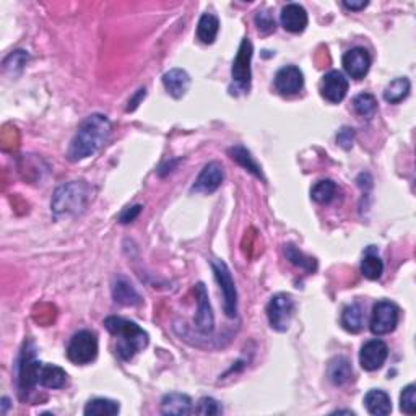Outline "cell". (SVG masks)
I'll list each match as a JSON object with an SVG mask.
<instances>
[{
  "label": "cell",
  "instance_id": "cell-5",
  "mask_svg": "<svg viewBox=\"0 0 416 416\" xmlns=\"http://www.w3.org/2000/svg\"><path fill=\"white\" fill-rule=\"evenodd\" d=\"M98 356V338L93 332L80 330L70 338L67 346V358L73 364H90Z\"/></svg>",
  "mask_w": 416,
  "mask_h": 416
},
{
  "label": "cell",
  "instance_id": "cell-3",
  "mask_svg": "<svg viewBox=\"0 0 416 416\" xmlns=\"http://www.w3.org/2000/svg\"><path fill=\"white\" fill-rule=\"evenodd\" d=\"M90 200V186L85 181H72L59 186L52 195L51 208L56 215L83 212Z\"/></svg>",
  "mask_w": 416,
  "mask_h": 416
},
{
  "label": "cell",
  "instance_id": "cell-26",
  "mask_svg": "<svg viewBox=\"0 0 416 416\" xmlns=\"http://www.w3.org/2000/svg\"><path fill=\"white\" fill-rule=\"evenodd\" d=\"M285 255L293 265H296V267L301 268V270H304L308 273H314L315 270H317V260H315L314 257H309V255H306L304 252H301L296 246L286 244Z\"/></svg>",
  "mask_w": 416,
  "mask_h": 416
},
{
  "label": "cell",
  "instance_id": "cell-31",
  "mask_svg": "<svg viewBox=\"0 0 416 416\" xmlns=\"http://www.w3.org/2000/svg\"><path fill=\"white\" fill-rule=\"evenodd\" d=\"M353 109L359 117L373 119L377 112V99L369 93H361L353 99Z\"/></svg>",
  "mask_w": 416,
  "mask_h": 416
},
{
  "label": "cell",
  "instance_id": "cell-10",
  "mask_svg": "<svg viewBox=\"0 0 416 416\" xmlns=\"http://www.w3.org/2000/svg\"><path fill=\"white\" fill-rule=\"evenodd\" d=\"M387 356H388L387 345L384 344L382 340L374 338V340L366 341V344L361 346L359 364L364 371L374 373L382 368L384 363H386Z\"/></svg>",
  "mask_w": 416,
  "mask_h": 416
},
{
  "label": "cell",
  "instance_id": "cell-38",
  "mask_svg": "<svg viewBox=\"0 0 416 416\" xmlns=\"http://www.w3.org/2000/svg\"><path fill=\"white\" fill-rule=\"evenodd\" d=\"M146 96V90L145 88H140L139 91H137V95L134 96V98L130 99L129 101V106H127V111H135L137 108H139V104L141 99H143Z\"/></svg>",
  "mask_w": 416,
  "mask_h": 416
},
{
  "label": "cell",
  "instance_id": "cell-21",
  "mask_svg": "<svg viewBox=\"0 0 416 416\" xmlns=\"http://www.w3.org/2000/svg\"><path fill=\"white\" fill-rule=\"evenodd\" d=\"M328 377L338 387L346 386L353 379V368H351L350 361L344 356L332 359L328 364Z\"/></svg>",
  "mask_w": 416,
  "mask_h": 416
},
{
  "label": "cell",
  "instance_id": "cell-1",
  "mask_svg": "<svg viewBox=\"0 0 416 416\" xmlns=\"http://www.w3.org/2000/svg\"><path fill=\"white\" fill-rule=\"evenodd\" d=\"M111 134V122L103 114H91L81 122L68 146L67 157L70 161H81L98 152Z\"/></svg>",
  "mask_w": 416,
  "mask_h": 416
},
{
  "label": "cell",
  "instance_id": "cell-18",
  "mask_svg": "<svg viewBox=\"0 0 416 416\" xmlns=\"http://www.w3.org/2000/svg\"><path fill=\"white\" fill-rule=\"evenodd\" d=\"M161 413L163 415H176L184 416L194 413V405L189 395L179 394V392H171L166 394L161 400Z\"/></svg>",
  "mask_w": 416,
  "mask_h": 416
},
{
  "label": "cell",
  "instance_id": "cell-30",
  "mask_svg": "<svg viewBox=\"0 0 416 416\" xmlns=\"http://www.w3.org/2000/svg\"><path fill=\"white\" fill-rule=\"evenodd\" d=\"M384 272V264L381 257L377 254L368 250L366 255L361 260V273L368 278V280H379L382 277Z\"/></svg>",
  "mask_w": 416,
  "mask_h": 416
},
{
  "label": "cell",
  "instance_id": "cell-19",
  "mask_svg": "<svg viewBox=\"0 0 416 416\" xmlns=\"http://www.w3.org/2000/svg\"><path fill=\"white\" fill-rule=\"evenodd\" d=\"M112 298L117 304L137 306L141 303L140 295L137 293L134 285L126 277H117L112 281Z\"/></svg>",
  "mask_w": 416,
  "mask_h": 416
},
{
  "label": "cell",
  "instance_id": "cell-4",
  "mask_svg": "<svg viewBox=\"0 0 416 416\" xmlns=\"http://www.w3.org/2000/svg\"><path fill=\"white\" fill-rule=\"evenodd\" d=\"M252 54H254V48L252 43L248 38H244L241 41L239 49H237L236 59L232 62V68H231V79H232V86H231V93L236 91H249L250 88V61H252Z\"/></svg>",
  "mask_w": 416,
  "mask_h": 416
},
{
  "label": "cell",
  "instance_id": "cell-20",
  "mask_svg": "<svg viewBox=\"0 0 416 416\" xmlns=\"http://www.w3.org/2000/svg\"><path fill=\"white\" fill-rule=\"evenodd\" d=\"M364 406L374 416H387L392 413V400L387 392L373 388L364 397Z\"/></svg>",
  "mask_w": 416,
  "mask_h": 416
},
{
  "label": "cell",
  "instance_id": "cell-32",
  "mask_svg": "<svg viewBox=\"0 0 416 416\" xmlns=\"http://www.w3.org/2000/svg\"><path fill=\"white\" fill-rule=\"evenodd\" d=\"M400 410L406 415L416 413V386L410 384L406 386L400 394Z\"/></svg>",
  "mask_w": 416,
  "mask_h": 416
},
{
  "label": "cell",
  "instance_id": "cell-15",
  "mask_svg": "<svg viewBox=\"0 0 416 416\" xmlns=\"http://www.w3.org/2000/svg\"><path fill=\"white\" fill-rule=\"evenodd\" d=\"M223 179H225L223 166L217 161H212L205 164L202 171H200L199 177L195 179L194 190L202 192V194H212V192L217 190L223 184Z\"/></svg>",
  "mask_w": 416,
  "mask_h": 416
},
{
  "label": "cell",
  "instance_id": "cell-17",
  "mask_svg": "<svg viewBox=\"0 0 416 416\" xmlns=\"http://www.w3.org/2000/svg\"><path fill=\"white\" fill-rule=\"evenodd\" d=\"M163 85L172 98L181 99L187 93V90H189L190 77L182 68H171V70L163 75Z\"/></svg>",
  "mask_w": 416,
  "mask_h": 416
},
{
  "label": "cell",
  "instance_id": "cell-14",
  "mask_svg": "<svg viewBox=\"0 0 416 416\" xmlns=\"http://www.w3.org/2000/svg\"><path fill=\"white\" fill-rule=\"evenodd\" d=\"M195 298H197V314H195V327L202 333H210L215 327V315L212 304L208 301V291L204 283L195 285Z\"/></svg>",
  "mask_w": 416,
  "mask_h": 416
},
{
  "label": "cell",
  "instance_id": "cell-23",
  "mask_svg": "<svg viewBox=\"0 0 416 416\" xmlns=\"http://www.w3.org/2000/svg\"><path fill=\"white\" fill-rule=\"evenodd\" d=\"M341 327L350 333H358L364 327V313L359 304L346 306L341 313Z\"/></svg>",
  "mask_w": 416,
  "mask_h": 416
},
{
  "label": "cell",
  "instance_id": "cell-6",
  "mask_svg": "<svg viewBox=\"0 0 416 416\" xmlns=\"http://www.w3.org/2000/svg\"><path fill=\"white\" fill-rule=\"evenodd\" d=\"M212 270L223 295V310L228 319H235L237 315V291L231 270L223 260H212Z\"/></svg>",
  "mask_w": 416,
  "mask_h": 416
},
{
  "label": "cell",
  "instance_id": "cell-35",
  "mask_svg": "<svg viewBox=\"0 0 416 416\" xmlns=\"http://www.w3.org/2000/svg\"><path fill=\"white\" fill-rule=\"evenodd\" d=\"M255 23H257V28L260 33L268 34L272 33V31H275V20H273L268 12H259L257 17H255Z\"/></svg>",
  "mask_w": 416,
  "mask_h": 416
},
{
  "label": "cell",
  "instance_id": "cell-25",
  "mask_svg": "<svg viewBox=\"0 0 416 416\" xmlns=\"http://www.w3.org/2000/svg\"><path fill=\"white\" fill-rule=\"evenodd\" d=\"M410 80L406 79V77H399V79L392 80L390 83L387 85L386 91H384V99L390 104H399L410 95Z\"/></svg>",
  "mask_w": 416,
  "mask_h": 416
},
{
  "label": "cell",
  "instance_id": "cell-24",
  "mask_svg": "<svg viewBox=\"0 0 416 416\" xmlns=\"http://www.w3.org/2000/svg\"><path fill=\"white\" fill-rule=\"evenodd\" d=\"M219 31V20L212 13H204L197 25V38L204 44H213Z\"/></svg>",
  "mask_w": 416,
  "mask_h": 416
},
{
  "label": "cell",
  "instance_id": "cell-2",
  "mask_svg": "<svg viewBox=\"0 0 416 416\" xmlns=\"http://www.w3.org/2000/svg\"><path fill=\"white\" fill-rule=\"evenodd\" d=\"M104 327L114 337L119 338L116 351L121 359L130 361L137 353H140L148 345V333L137 326L135 322L127 321V319L111 315V317H108L104 321Z\"/></svg>",
  "mask_w": 416,
  "mask_h": 416
},
{
  "label": "cell",
  "instance_id": "cell-8",
  "mask_svg": "<svg viewBox=\"0 0 416 416\" xmlns=\"http://www.w3.org/2000/svg\"><path fill=\"white\" fill-rule=\"evenodd\" d=\"M399 317L400 310L397 304L390 303V301H379L373 308L369 328L374 335H387V333L395 330Z\"/></svg>",
  "mask_w": 416,
  "mask_h": 416
},
{
  "label": "cell",
  "instance_id": "cell-7",
  "mask_svg": "<svg viewBox=\"0 0 416 416\" xmlns=\"http://www.w3.org/2000/svg\"><path fill=\"white\" fill-rule=\"evenodd\" d=\"M293 314H295V301L286 293H278L268 301L267 317L273 330L286 332L290 328Z\"/></svg>",
  "mask_w": 416,
  "mask_h": 416
},
{
  "label": "cell",
  "instance_id": "cell-9",
  "mask_svg": "<svg viewBox=\"0 0 416 416\" xmlns=\"http://www.w3.org/2000/svg\"><path fill=\"white\" fill-rule=\"evenodd\" d=\"M41 368H43V363L36 359L34 351H31L30 345H26L21 353L20 366H18V388H20L21 395L38 386Z\"/></svg>",
  "mask_w": 416,
  "mask_h": 416
},
{
  "label": "cell",
  "instance_id": "cell-22",
  "mask_svg": "<svg viewBox=\"0 0 416 416\" xmlns=\"http://www.w3.org/2000/svg\"><path fill=\"white\" fill-rule=\"evenodd\" d=\"M39 384L48 388H62L67 386V373L56 364H43L39 374Z\"/></svg>",
  "mask_w": 416,
  "mask_h": 416
},
{
  "label": "cell",
  "instance_id": "cell-11",
  "mask_svg": "<svg viewBox=\"0 0 416 416\" xmlns=\"http://www.w3.org/2000/svg\"><path fill=\"white\" fill-rule=\"evenodd\" d=\"M348 93V80L338 70H332L324 75L321 81V95L328 103H341Z\"/></svg>",
  "mask_w": 416,
  "mask_h": 416
},
{
  "label": "cell",
  "instance_id": "cell-16",
  "mask_svg": "<svg viewBox=\"0 0 416 416\" xmlns=\"http://www.w3.org/2000/svg\"><path fill=\"white\" fill-rule=\"evenodd\" d=\"M280 20L283 28L295 34L303 33L309 23L308 12H306L304 7L299 6V3H288V6L283 7Z\"/></svg>",
  "mask_w": 416,
  "mask_h": 416
},
{
  "label": "cell",
  "instance_id": "cell-29",
  "mask_svg": "<svg viewBox=\"0 0 416 416\" xmlns=\"http://www.w3.org/2000/svg\"><path fill=\"white\" fill-rule=\"evenodd\" d=\"M337 195V184L330 179H324L315 182L313 189H310V197H313L314 202L326 205L330 204Z\"/></svg>",
  "mask_w": 416,
  "mask_h": 416
},
{
  "label": "cell",
  "instance_id": "cell-36",
  "mask_svg": "<svg viewBox=\"0 0 416 416\" xmlns=\"http://www.w3.org/2000/svg\"><path fill=\"white\" fill-rule=\"evenodd\" d=\"M353 139H355V132H353V129H348V127H344V129L338 132V135H337L338 145L344 146L345 150L351 148V145H353Z\"/></svg>",
  "mask_w": 416,
  "mask_h": 416
},
{
  "label": "cell",
  "instance_id": "cell-33",
  "mask_svg": "<svg viewBox=\"0 0 416 416\" xmlns=\"http://www.w3.org/2000/svg\"><path fill=\"white\" fill-rule=\"evenodd\" d=\"M194 413L205 415V416H215V415H221L223 408L217 400L212 399V397H204V399L199 400L197 406L194 408Z\"/></svg>",
  "mask_w": 416,
  "mask_h": 416
},
{
  "label": "cell",
  "instance_id": "cell-12",
  "mask_svg": "<svg viewBox=\"0 0 416 416\" xmlns=\"http://www.w3.org/2000/svg\"><path fill=\"white\" fill-rule=\"evenodd\" d=\"M273 85H275V90L280 95H285V96L296 95L303 90L304 75L298 67L285 66L277 72Z\"/></svg>",
  "mask_w": 416,
  "mask_h": 416
},
{
  "label": "cell",
  "instance_id": "cell-40",
  "mask_svg": "<svg viewBox=\"0 0 416 416\" xmlns=\"http://www.w3.org/2000/svg\"><path fill=\"white\" fill-rule=\"evenodd\" d=\"M2 404H3V408H2V415H6V411H7V406H8V399H2Z\"/></svg>",
  "mask_w": 416,
  "mask_h": 416
},
{
  "label": "cell",
  "instance_id": "cell-37",
  "mask_svg": "<svg viewBox=\"0 0 416 416\" xmlns=\"http://www.w3.org/2000/svg\"><path fill=\"white\" fill-rule=\"evenodd\" d=\"M141 208H143V207H141V205H135V207L126 208L124 212L121 213V217H119V221H121L122 225H127V223H132L137 217H139L140 212H141Z\"/></svg>",
  "mask_w": 416,
  "mask_h": 416
},
{
  "label": "cell",
  "instance_id": "cell-34",
  "mask_svg": "<svg viewBox=\"0 0 416 416\" xmlns=\"http://www.w3.org/2000/svg\"><path fill=\"white\" fill-rule=\"evenodd\" d=\"M26 61H28V54L25 51H15L3 61V68H6L7 72L12 70L15 73L17 68L18 70H21V68L26 66Z\"/></svg>",
  "mask_w": 416,
  "mask_h": 416
},
{
  "label": "cell",
  "instance_id": "cell-28",
  "mask_svg": "<svg viewBox=\"0 0 416 416\" xmlns=\"http://www.w3.org/2000/svg\"><path fill=\"white\" fill-rule=\"evenodd\" d=\"M230 157L235 159L237 164H241L242 168L248 169L249 172H252L255 177H259V179H264L262 171H260V166L257 163H255V159L252 158V155H250L248 150L244 148V146L236 145L230 148Z\"/></svg>",
  "mask_w": 416,
  "mask_h": 416
},
{
  "label": "cell",
  "instance_id": "cell-13",
  "mask_svg": "<svg viewBox=\"0 0 416 416\" xmlns=\"http://www.w3.org/2000/svg\"><path fill=\"white\" fill-rule=\"evenodd\" d=\"M341 63L351 79L361 80L368 75L369 68H371V56L364 48H353L345 52Z\"/></svg>",
  "mask_w": 416,
  "mask_h": 416
},
{
  "label": "cell",
  "instance_id": "cell-27",
  "mask_svg": "<svg viewBox=\"0 0 416 416\" xmlns=\"http://www.w3.org/2000/svg\"><path fill=\"white\" fill-rule=\"evenodd\" d=\"M121 411L117 402L109 399H93L86 404L83 413L86 416H114Z\"/></svg>",
  "mask_w": 416,
  "mask_h": 416
},
{
  "label": "cell",
  "instance_id": "cell-39",
  "mask_svg": "<svg viewBox=\"0 0 416 416\" xmlns=\"http://www.w3.org/2000/svg\"><path fill=\"white\" fill-rule=\"evenodd\" d=\"M368 0H361V2H353V0L348 2V0H345L344 6L348 8V10H363V8L368 7Z\"/></svg>",
  "mask_w": 416,
  "mask_h": 416
}]
</instances>
